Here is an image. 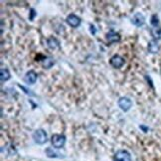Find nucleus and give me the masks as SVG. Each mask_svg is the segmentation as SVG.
<instances>
[{
    "label": "nucleus",
    "mask_w": 161,
    "mask_h": 161,
    "mask_svg": "<svg viewBox=\"0 0 161 161\" xmlns=\"http://www.w3.org/2000/svg\"><path fill=\"white\" fill-rule=\"evenodd\" d=\"M46 154H47V156L48 157H50V158H64V156L62 155V154L58 153V152H56L54 151L51 147H48L47 149L45 150Z\"/></svg>",
    "instance_id": "ddd939ff"
},
{
    "label": "nucleus",
    "mask_w": 161,
    "mask_h": 161,
    "mask_svg": "<svg viewBox=\"0 0 161 161\" xmlns=\"http://www.w3.org/2000/svg\"><path fill=\"white\" fill-rule=\"evenodd\" d=\"M90 31H91V33H92V35H95V34H96V28H95L94 25H91V26H90Z\"/></svg>",
    "instance_id": "6ab92c4d"
},
{
    "label": "nucleus",
    "mask_w": 161,
    "mask_h": 161,
    "mask_svg": "<svg viewBox=\"0 0 161 161\" xmlns=\"http://www.w3.org/2000/svg\"><path fill=\"white\" fill-rule=\"evenodd\" d=\"M151 35L154 38V40H160L161 39V27H153L151 29Z\"/></svg>",
    "instance_id": "4468645a"
},
{
    "label": "nucleus",
    "mask_w": 161,
    "mask_h": 161,
    "mask_svg": "<svg viewBox=\"0 0 161 161\" xmlns=\"http://www.w3.org/2000/svg\"><path fill=\"white\" fill-rule=\"evenodd\" d=\"M66 22L69 26H71L72 28H78L80 25V18L79 16H77L76 14H69L66 18Z\"/></svg>",
    "instance_id": "20e7f679"
},
{
    "label": "nucleus",
    "mask_w": 161,
    "mask_h": 161,
    "mask_svg": "<svg viewBox=\"0 0 161 161\" xmlns=\"http://www.w3.org/2000/svg\"><path fill=\"white\" fill-rule=\"evenodd\" d=\"M150 23L153 27H158V24H159V18L156 14H154L151 16V20H150Z\"/></svg>",
    "instance_id": "dca6fc26"
},
{
    "label": "nucleus",
    "mask_w": 161,
    "mask_h": 161,
    "mask_svg": "<svg viewBox=\"0 0 161 161\" xmlns=\"http://www.w3.org/2000/svg\"><path fill=\"white\" fill-rule=\"evenodd\" d=\"M0 78H1V82L4 83V82H7V80L11 78L10 76V73L8 71V69H1V73H0Z\"/></svg>",
    "instance_id": "2eb2a0df"
},
{
    "label": "nucleus",
    "mask_w": 161,
    "mask_h": 161,
    "mask_svg": "<svg viewBox=\"0 0 161 161\" xmlns=\"http://www.w3.org/2000/svg\"><path fill=\"white\" fill-rule=\"evenodd\" d=\"M121 39V37L119 33L114 32V30H110L109 32L107 34V41L108 43H116V42H119Z\"/></svg>",
    "instance_id": "1a4fd4ad"
},
{
    "label": "nucleus",
    "mask_w": 161,
    "mask_h": 161,
    "mask_svg": "<svg viewBox=\"0 0 161 161\" xmlns=\"http://www.w3.org/2000/svg\"><path fill=\"white\" fill-rule=\"evenodd\" d=\"M36 15H37V12H36L33 8H31V9H30V12H29V19H30L31 21H33Z\"/></svg>",
    "instance_id": "a211bd4d"
},
{
    "label": "nucleus",
    "mask_w": 161,
    "mask_h": 161,
    "mask_svg": "<svg viewBox=\"0 0 161 161\" xmlns=\"http://www.w3.org/2000/svg\"><path fill=\"white\" fill-rule=\"evenodd\" d=\"M148 51L152 54H156L159 51V45L156 40H151L148 43Z\"/></svg>",
    "instance_id": "9b49d317"
},
{
    "label": "nucleus",
    "mask_w": 161,
    "mask_h": 161,
    "mask_svg": "<svg viewBox=\"0 0 161 161\" xmlns=\"http://www.w3.org/2000/svg\"><path fill=\"white\" fill-rule=\"evenodd\" d=\"M42 62V65L44 68H46V69H50V68L54 65V59L51 58V57H43V59L41 60Z\"/></svg>",
    "instance_id": "f8f14e48"
},
{
    "label": "nucleus",
    "mask_w": 161,
    "mask_h": 161,
    "mask_svg": "<svg viewBox=\"0 0 161 161\" xmlns=\"http://www.w3.org/2000/svg\"><path fill=\"white\" fill-rule=\"evenodd\" d=\"M125 59H123L119 55H114L109 60L110 66L115 68V69H119V68H121L123 65H125Z\"/></svg>",
    "instance_id": "423d86ee"
},
{
    "label": "nucleus",
    "mask_w": 161,
    "mask_h": 161,
    "mask_svg": "<svg viewBox=\"0 0 161 161\" xmlns=\"http://www.w3.org/2000/svg\"><path fill=\"white\" fill-rule=\"evenodd\" d=\"M37 79H38V75H37L35 71L31 70L26 73L25 77H24V82L28 85H34L36 83Z\"/></svg>",
    "instance_id": "0eeeda50"
},
{
    "label": "nucleus",
    "mask_w": 161,
    "mask_h": 161,
    "mask_svg": "<svg viewBox=\"0 0 161 161\" xmlns=\"http://www.w3.org/2000/svg\"><path fill=\"white\" fill-rule=\"evenodd\" d=\"M117 104H119V107L120 108L121 110L128 111L132 107V102L130 98H128L126 97H122L119 98V102H117Z\"/></svg>",
    "instance_id": "39448f33"
},
{
    "label": "nucleus",
    "mask_w": 161,
    "mask_h": 161,
    "mask_svg": "<svg viewBox=\"0 0 161 161\" xmlns=\"http://www.w3.org/2000/svg\"><path fill=\"white\" fill-rule=\"evenodd\" d=\"M114 161H131V155L127 150H117L114 156Z\"/></svg>",
    "instance_id": "7ed1b4c3"
},
{
    "label": "nucleus",
    "mask_w": 161,
    "mask_h": 161,
    "mask_svg": "<svg viewBox=\"0 0 161 161\" xmlns=\"http://www.w3.org/2000/svg\"><path fill=\"white\" fill-rule=\"evenodd\" d=\"M47 45L48 47L55 50V49H59L60 48V42L55 38V37H50V38L47 39Z\"/></svg>",
    "instance_id": "9d476101"
},
{
    "label": "nucleus",
    "mask_w": 161,
    "mask_h": 161,
    "mask_svg": "<svg viewBox=\"0 0 161 161\" xmlns=\"http://www.w3.org/2000/svg\"><path fill=\"white\" fill-rule=\"evenodd\" d=\"M51 143L53 147L57 148V149L64 147L66 143V136L63 134H53L51 137Z\"/></svg>",
    "instance_id": "f03ea898"
},
{
    "label": "nucleus",
    "mask_w": 161,
    "mask_h": 161,
    "mask_svg": "<svg viewBox=\"0 0 161 161\" xmlns=\"http://www.w3.org/2000/svg\"><path fill=\"white\" fill-rule=\"evenodd\" d=\"M18 86H19V88H20L21 90H23V91H24V92H25L26 95H29V96H31V97H35V96H36L35 94H33L32 91H30V90L26 89L25 86H21V85H18Z\"/></svg>",
    "instance_id": "f3484780"
},
{
    "label": "nucleus",
    "mask_w": 161,
    "mask_h": 161,
    "mask_svg": "<svg viewBox=\"0 0 161 161\" xmlns=\"http://www.w3.org/2000/svg\"><path fill=\"white\" fill-rule=\"evenodd\" d=\"M33 139L37 144H45L48 141V135L44 129H37L33 132Z\"/></svg>",
    "instance_id": "f257e3e1"
},
{
    "label": "nucleus",
    "mask_w": 161,
    "mask_h": 161,
    "mask_svg": "<svg viewBox=\"0 0 161 161\" xmlns=\"http://www.w3.org/2000/svg\"><path fill=\"white\" fill-rule=\"evenodd\" d=\"M145 22V18L141 13H135L131 18V23L136 27H141Z\"/></svg>",
    "instance_id": "6e6552de"
}]
</instances>
